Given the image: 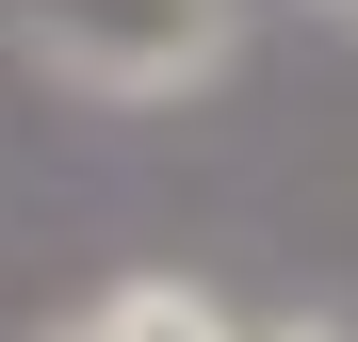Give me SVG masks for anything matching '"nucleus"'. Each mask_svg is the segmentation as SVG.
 Here are the masks:
<instances>
[{
  "mask_svg": "<svg viewBox=\"0 0 358 342\" xmlns=\"http://www.w3.org/2000/svg\"><path fill=\"white\" fill-rule=\"evenodd\" d=\"M326 17H358V0H326Z\"/></svg>",
  "mask_w": 358,
  "mask_h": 342,
  "instance_id": "obj_4",
  "label": "nucleus"
},
{
  "mask_svg": "<svg viewBox=\"0 0 358 342\" xmlns=\"http://www.w3.org/2000/svg\"><path fill=\"white\" fill-rule=\"evenodd\" d=\"M0 49L49 98L98 114H179L245 66V0H0Z\"/></svg>",
  "mask_w": 358,
  "mask_h": 342,
  "instance_id": "obj_1",
  "label": "nucleus"
},
{
  "mask_svg": "<svg viewBox=\"0 0 358 342\" xmlns=\"http://www.w3.org/2000/svg\"><path fill=\"white\" fill-rule=\"evenodd\" d=\"M49 342H245V326H228L196 277H114V294H82Z\"/></svg>",
  "mask_w": 358,
  "mask_h": 342,
  "instance_id": "obj_2",
  "label": "nucleus"
},
{
  "mask_svg": "<svg viewBox=\"0 0 358 342\" xmlns=\"http://www.w3.org/2000/svg\"><path fill=\"white\" fill-rule=\"evenodd\" d=\"M245 342H342V326H310V310H277V326H245Z\"/></svg>",
  "mask_w": 358,
  "mask_h": 342,
  "instance_id": "obj_3",
  "label": "nucleus"
}]
</instances>
